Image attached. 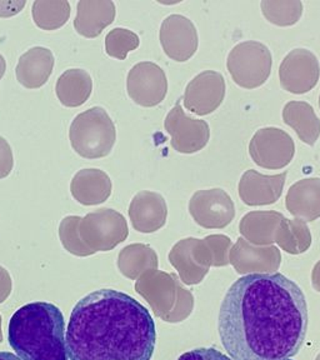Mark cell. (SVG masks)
<instances>
[{"label":"cell","instance_id":"cell-22","mask_svg":"<svg viewBox=\"0 0 320 360\" xmlns=\"http://www.w3.org/2000/svg\"><path fill=\"white\" fill-rule=\"evenodd\" d=\"M260 8L265 19L278 27H292L303 14L300 0H263Z\"/></svg>","mask_w":320,"mask_h":360},{"label":"cell","instance_id":"cell-7","mask_svg":"<svg viewBox=\"0 0 320 360\" xmlns=\"http://www.w3.org/2000/svg\"><path fill=\"white\" fill-rule=\"evenodd\" d=\"M164 128L172 136V148L181 154L200 152L210 139L209 124L202 119L186 115L180 101L169 112L164 120Z\"/></svg>","mask_w":320,"mask_h":360},{"label":"cell","instance_id":"cell-3","mask_svg":"<svg viewBox=\"0 0 320 360\" xmlns=\"http://www.w3.org/2000/svg\"><path fill=\"white\" fill-rule=\"evenodd\" d=\"M9 344L24 360H69L64 316L48 302L27 304L13 314Z\"/></svg>","mask_w":320,"mask_h":360},{"label":"cell","instance_id":"cell-23","mask_svg":"<svg viewBox=\"0 0 320 360\" xmlns=\"http://www.w3.org/2000/svg\"><path fill=\"white\" fill-rule=\"evenodd\" d=\"M139 44V37L129 29H113L105 37V51L108 56L119 60H125L130 51H135Z\"/></svg>","mask_w":320,"mask_h":360},{"label":"cell","instance_id":"cell-29","mask_svg":"<svg viewBox=\"0 0 320 360\" xmlns=\"http://www.w3.org/2000/svg\"><path fill=\"white\" fill-rule=\"evenodd\" d=\"M6 59H4V56L0 54V80L3 79L4 77V74H6Z\"/></svg>","mask_w":320,"mask_h":360},{"label":"cell","instance_id":"cell-4","mask_svg":"<svg viewBox=\"0 0 320 360\" xmlns=\"http://www.w3.org/2000/svg\"><path fill=\"white\" fill-rule=\"evenodd\" d=\"M69 139L74 152L80 157H107L117 141L115 124L104 108H90L74 118L69 129Z\"/></svg>","mask_w":320,"mask_h":360},{"label":"cell","instance_id":"cell-17","mask_svg":"<svg viewBox=\"0 0 320 360\" xmlns=\"http://www.w3.org/2000/svg\"><path fill=\"white\" fill-rule=\"evenodd\" d=\"M112 180L101 169H83L70 183L72 195L83 205H98L112 195Z\"/></svg>","mask_w":320,"mask_h":360},{"label":"cell","instance_id":"cell-13","mask_svg":"<svg viewBox=\"0 0 320 360\" xmlns=\"http://www.w3.org/2000/svg\"><path fill=\"white\" fill-rule=\"evenodd\" d=\"M287 175V172L278 175H264L249 169L239 180V197L250 207L274 204L281 199Z\"/></svg>","mask_w":320,"mask_h":360},{"label":"cell","instance_id":"cell-31","mask_svg":"<svg viewBox=\"0 0 320 360\" xmlns=\"http://www.w3.org/2000/svg\"><path fill=\"white\" fill-rule=\"evenodd\" d=\"M287 360H290V359H287Z\"/></svg>","mask_w":320,"mask_h":360},{"label":"cell","instance_id":"cell-12","mask_svg":"<svg viewBox=\"0 0 320 360\" xmlns=\"http://www.w3.org/2000/svg\"><path fill=\"white\" fill-rule=\"evenodd\" d=\"M189 212L198 224L207 228H223L234 218L236 208L226 191L214 188L193 194Z\"/></svg>","mask_w":320,"mask_h":360},{"label":"cell","instance_id":"cell-11","mask_svg":"<svg viewBox=\"0 0 320 360\" xmlns=\"http://www.w3.org/2000/svg\"><path fill=\"white\" fill-rule=\"evenodd\" d=\"M225 90L224 77L215 70H205L186 85L183 101L189 112L208 115L222 105Z\"/></svg>","mask_w":320,"mask_h":360},{"label":"cell","instance_id":"cell-26","mask_svg":"<svg viewBox=\"0 0 320 360\" xmlns=\"http://www.w3.org/2000/svg\"><path fill=\"white\" fill-rule=\"evenodd\" d=\"M14 167V158L9 143L0 135V179L11 174Z\"/></svg>","mask_w":320,"mask_h":360},{"label":"cell","instance_id":"cell-27","mask_svg":"<svg viewBox=\"0 0 320 360\" xmlns=\"http://www.w3.org/2000/svg\"><path fill=\"white\" fill-rule=\"evenodd\" d=\"M25 1H0V17H11L22 11Z\"/></svg>","mask_w":320,"mask_h":360},{"label":"cell","instance_id":"cell-5","mask_svg":"<svg viewBox=\"0 0 320 360\" xmlns=\"http://www.w3.org/2000/svg\"><path fill=\"white\" fill-rule=\"evenodd\" d=\"M271 64L269 48L255 40L236 44L226 60L231 78L244 89H255L264 84L269 78Z\"/></svg>","mask_w":320,"mask_h":360},{"label":"cell","instance_id":"cell-9","mask_svg":"<svg viewBox=\"0 0 320 360\" xmlns=\"http://www.w3.org/2000/svg\"><path fill=\"white\" fill-rule=\"evenodd\" d=\"M320 65L318 58L308 49H294L281 62V88L292 94H305L318 84Z\"/></svg>","mask_w":320,"mask_h":360},{"label":"cell","instance_id":"cell-14","mask_svg":"<svg viewBox=\"0 0 320 360\" xmlns=\"http://www.w3.org/2000/svg\"><path fill=\"white\" fill-rule=\"evenodd\" d=\"M117 9L112 0H80L77 4L74 28L85 38H96L115 19Z\"/></svg>","mask_w":320,"mask_h":360},{"label":"cell","instance_id":"cell-21","mask_svg":"<svg viewBox=\"0 0 320 360\" xmlns=\"http://www.w3.org/2000/svg\"><path fill=\"white\" fill-rule=\"evenodd\" d=\"M72 8L67 0H35L32 8L33 20L38 28L56 30L67 24Z\"/></svg>","mask_w":320,"mask_h":360},{"label":"cell","instance_id":"cell-18","mask_svg":"<svg viewBox=\"0 0 320 360\" xmlns=\"http://www.w3.org/2000/svg\"><path fill=\"white\" fill-rule=\"evenodd\" d=\"M287 208L293 215L305 220L320 217V178H307L293 184L286 197Z\"/></svg>","mask_w":320,"mask_h":360},{"label":"cell","instance_id":"cell-1","mask_svg":"<svg viewBox=\"0 0 320 360\" xmlns=\"http://www.w3.org/2000/svg\"><path fill=\"white\" fill-rule=\"evenodd\" d=\"M308 304L295 281L281 273H253L229 288L218 330L231 360H287L303 347Z\"/></svg>","mask_w":320,"mask_h":360},{"label":"cell","instance_id":"cell-24","mask_svg":"<svg viewBox=\"0 0 320 360\" xmlns=\"http://www.w3.org/2000/svg\"><path fill=\"white\" fill-rule=\"evenodd\" d=\"M283 220V215L276 212H253L249 213L242 219L241 229L242 233H247L249 236L263 234L264 231L273 228L274 225Z\"/></svg>","mask_w":320,"mask_h":360},{"label":"cell","instance_id":"cell-15","mask_svg":"<svg viewBox=\"0 0 320 360\" xmlns=\"http://www.w3.org/2000/svg\"><path fill=\"white\" fill-rule=\"evenodd\" d=\"M54 54L44 46H35L25 51L18 62V82L27 89H38L51 78L54 69Z\"/></svg>","mask_w":320,"mask_h":360},{"label":"cell","instance_id":"cell-25","mask_svg":"<svg viewBox=\"0 0 320 360\" xmlns=\"http://www.w3.org/2000/svg\"><path fill=\"white\" fill-rule=\"evenodd\" d=\"M178 360H231L229 356L223 354L218 349L199 348L193 349L180 355Z\"/></svg>","mask_w":320,"mask_h":360},{"label":"cell","instance_id":"cell-28","mask_svg":"<svg viewBox=\"0 0 320 360\" xmlns=\"http://www.w3.org/2000/svg\"><path fill=\"white\" fill-rule=\"evenodd\" d=\"M0 360H24L18 356L17 354H13L9 352H0Z\"/></svg>","mask_w":320,"mask_h":360},{"label":"cell","instance_id":"cell-10","mask_svg":"<svg viewBox=\"0 0 320 360\" xmlns=\"http://www.w3.org/2000/svg\"><path fill=\"white\" fill-rule=\"evenodd\" d=\"M159 38L164 53L175 62H186L197 53L199 44L197 28L184 15L172 14L165 18Z\"/></svg>","mask_w":320,"mask_h":360},{"label":"cell","instance_id":"cell-19","mask_svg":"<svg viewBox=\"0 0 320 360\" xmlns=\"http://www.w3.org/2000/svg\"><path fill=\"white\" fill-rule=\"evenodd\" d=\"M93 91V79L83 69H69L58 78L56 96L64 107L78 108L89 99Z\"/></svg>","mask_w":320,"mask_h":360},{"label":"cell","instance_id":"cell-30","mask_svg":"<svg viewBox=\"0 0 320 360\" xmlns=\"http://www.w3.org/2000/svg\"><path fill=\"white\" fill-rule=\"evenodd\" d=\"M319 108H320V96H319Z\"/></svg>","mask_w":320,"mask_h":360},{"label":"cell","instance_id":"cell-20","mask_svg":"<svg viewBox=\"0 0 320 360\" xmlns=\"http://www.w3.org/2000/svg\"><path fill=\"white\" fill-rule=\"evenodd\" d=\"M283 120L297 131L299 139L314 146L319 139L320 119L316 117L314 108L307 101H289L283 109Z\"/></svg>","mask_w":320,"mask_h":360},{"label":"cell","instance_id":"cell-6","mask_svg":"<svg viewBox=\"0 0 320 360\" xmlns=\"http://www.w3.org/2000/svg\"><path fill=\"white\" fill-rule=\"evenodd\" d=\"M249 154L260 168L276 170L292 163L295 144L284 130L274 127L262 128L249 143Z\"/></svg>","mask_w":320,"mask_h":360},{"label":"cell","instance_id":"cell-8","mask_svg":"<svg viewBox=\"0 0 320 360\" xmlns=\"http://www.w3.org/2000/svg\"><path fill=\"white\" fill-rule=\"evenodd\" d=\"M127 90L135 104L144 108L157 107L167 96L168 79L155 63H138L128 73Z\"/></svg>","mask_w":320,"mask_h":360},{"label":"cell","instance_id":"cell-16","mask_svg":"<svg viewBox=\"0 0 320 360\" xmlns=\"http://www.w3.org/2000/svg\"><path fill=\"white\" fill-rule=\"evenodd\" d=\"M167 214L168 207L165 199L155 191H139L130 202V219L139 231H157L165 223Z\"/></svg>","mask_w":320,"mask_h":360},{"label":"cell","instance_id":"cell-2","mask_svg":"<svg viewBox=\"0 0 320 360\" xmlns=\"http://www.w3.org/2000/svg\"><path fill=\"white\" fill-rule=\"evenodd\" d=\"M65 342L69 360H151L155 321L133 297L101 289L75 304Z\"/></svg>","mask_w":320,"mask_h":360}]
</instances>
